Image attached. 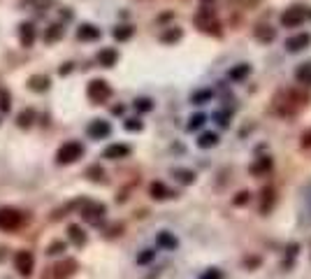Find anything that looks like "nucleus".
Listing matches in <instances>:
<instances>
[{
  "label": "nucleus",
  "instance_id": "f257e3e1",
  "mask_svg": "<svg viewBox=\"0 0 311 279\" xmlns=\"http://www.w3.org/2000/svg\"><path fill=\"white\" fill-rule=\"evenodd\" d=\"M307 102H309V95H307L305 91H298V89L281 91V93L277 95V100H274V112L281 116L298 114Z\"/></svg>",
  "mask_w": 311,
  "mask_h": 279
},
{
  "label": "nucleus",
  "instance_id": "f03ea898",
  "mask_svg": "<svg viewBox=\"0 0 311 279\" xmlns=\"http://www.w3.org/2000/svg\"><path fill=\"white\" fill-rule=\"evenodd\" d=\"M77 261L75 259H63L58 263H54L51 268H47V273L42 275V279H70L77 273Z\"/></svg>",
  "mask_w": 311,
  "mask_h": 279
},
{
  "label": "nucleus",
  "instance_id": "7ed1b4c3",
  "mask_svg": "<svg viewBox=\"0 0 311 279\" xmlns=\"http://www.w3.org/2000/svg\"><path fill=\"white\" fill-rule=\"evenodd\" d=\"M23 221H28V217H23L19 210H14V207H0V231H19Z\"/></svg>",
  "mask_w": 311,
  "mask_h": 279
},
{
  "label": "nucleus",
  "instance_id": "20e7f679",
  "mask_svg": "<svg viewBox=\"0 0 311 279\" xmlns=\"http://www.w3.org/2000/svg\"><path fill=\"white\" fill-rule=\"evenodd\" d=\"M84 156V147H81V142H65L61 147V149L56 151V163L61 165H70L75 163V161H79V158Z\"/></svg>",
  "mask_w": 311,
  "mask_h": 279
},
{
  "label": "nucleus",
  "instance_id": "39448f33",
  "mask_svg": "<svg viewBox=\"0 0 311 279\" xmlns=\"http://www.w3.org/2000/svg\"><path fill=\"white\" fill-rule=\"evenodd\" d=\"M77 207H79V214L86 219L88 224H100L102 217H105V212H107L105 205L93 203V200H81V203H77Z\"/></svg>",
  "mask_w": 311,
  "mask_h": 279
},
{
  "label": "nucleus",
  "instance_id": "423d86ee",
  "mask_svg": "<svg viewBox=\"0 0 311 279\" xmlns=\"http://www.w3.org/2000/svg\"><path fill=\"white\" fill-rule=\"evenodd\" d=\"M86 95H88V100L91 102L100 105V102H107L109 98H112V86H109L105 79H93V82L88 84Z\"/></svg>",
  "mask_w": 311,
  "mask_h": 279
},
{
  "label": "nucleus",
  "instance_id": "0eeeda50",
  "mask_svg": "<svg viewBox=\"0 0 311 279\" xmlns=\"http://www.w3.org/2000/svg\"><path fill=\"white\" fill-rule=\"evenodd\" d=\"M307 19V9L302 5H293L288 7L284 14H281V26L284 28H298L302 26Z\"/></svg>",
  "mask_w": 311,
  "mask_h": 279
},
{
  "label": "nucleus",
  "instance_id": "6e6552de",
  "mask_svg": "<svg viewBox=\"0 0 311 279\" xmlns=\"http://www.w3.org/2000/svg\"><path fill=\"white\" fill-rule=\"evenodd\" d=\"M195 26L202 28L204 33H209V35H221V23H218L216 16L209 9H200L195 14Z\"/></svg>",
  "mask_w": 311,
  "mask_h": 279
},
{
  "label": "nucleus",
  "instance_id": "1a4fd4ad",
  "mask_svg": "<svg viewBox=\"0 0 311 279\" xmlns=\"http://www.w3.org/2000/svg\"><path fill=\"white\" fill-rule=\"evenodd\" d=\"M14 268L21 277H30L33 275V268H35V259L30 252H19L14 256Z\"/></svg>",
  "mask_w": 311,
  "mask_h": 279
},
{
  "label": "nucleus",
  "instance_id": "9d476101",
  "mask_svg": "<svg viewBox=\"0 0 311 279\" xmlns=\"http://www.w3.org/2000/svg\"><path fill=\"white\" fill-rule=\"evenodd\" d=\"M272 168H274V161H272L270 156H260V158H256L253 163H251V175L253 177H267L272 172Z\"/></svg>",
  "mask_w": 311,
  "mask_h": 279
},
{
  "label": "nucleus",
  "instance_id": "9b49d317",
  "mask_svg": "<svg viewBox=\"0 0 311 279\" xmlns=\"http://www.w3.org/2000/svg\"><path fill=\"white\" fill-rule=\"evenodd\" d=\"M86 133H88V137H91V140H105V137L112 133V126H109L107 121H100V119H95V121L88 123Z\"/></svg>",
  "mask_w": 311,
  "mask_h": 279
},
{
  "label": "nucleus",
  "instance_id": "f8f14e48",
  "mask_svg": "<svg viewBox=\"0 0 311 279\" xmlns=\"http://www.w3.org/2000/svg\"><path fill=\"white\" fill-rule=\"evenodd\" d=\"M311 44V35L307 33H298V35H291L288 40H286V49L291 51V54H298L302 49H307Z\"/></svg>",
  "mask_w": 311,
  "mask_h": 279
},
{
  "label": "nucleus",
  "instance_id": "ddd939ff",
  "mask_svg": "<svg viewBox=\"0 0 311 279\" xmlns=\"http://www.w3.org/2000/svg\"><path fill=\"white\" fill-rule=\"evenodd\" d=\"M102 156L109 158V161H119V158L130 156V147H128V144H109Z\"/></svg>",
  "mask_w": 311,
  "mask_h": 279
},
{
  "label": "nucleus",
  "instance_id": "4468645a",
  "mask_svg": "<svg viewBox=\"0 0 311 279\" xmlns=\"http://www.w3.org/2000/svg\"><path fill=\"white\" fill-rule=\"evenodd\" d=\"M274 203H277V193H274V189H272V186H265L263 193H260V212H263V214H270V210L274 207Z\"/></svg>",
  "mask_w": 311,
  "mask_h": 279
},
{
  "label": "nucleus",
  "instance_id": "2eb2a0df",
  "mask_svg": "<svg viewBox=\"0 0 311 279\" xmlns=\"http://www.w3.org/2000/svg\"><path fill=\"white\" fill-rule=\"evenodd\" d=\"M19 40H21L23 47H33V42H35L33 23H21V26H19Z\"/></svg>",
  "mask_w": 311,
  "mask_h": 279
},
{
  "label": "nucleus",
  "instance_id": "dca6fc26",
  "mask_svg": "<svg viewBox=\"0 0 311 279\" xmlns=\"http://www.w3.org/2000/svg\"><path fill=\"white\" fill-rule=\"evenodd\" d=\"M253 35H256V40H260V42H272L277 37V30L272 26H267V23H260V26L253 28Z\"/></svg>",
  "mask_w": 311,
  "mask_h": 279
},
{
  "label": "nucleus",
  "instance_id": "f3484780",
  "mask_svg": "<svg viewBox=\"0 0 311 279\" xmlns=\"http://www.w3.org/2000/svg\"><path fill=\"white\" fill-rule=\"evenodd\" d=\"M77 37L79 40H98L100 37V28H95L93 23H81L79 30H77Z\"/></svg>",
  "mask_w": 311,
  "mask_h": 279
},
{
  "label": "nucleus",
  "instance_id": "a211bd4d",
  "mask_svg": "<svg viewBox=\"0 0 311 279\" xmlns=\"http://www.w3.org/2000/svg\"><path fill=\"white\" fill-rule=\"evenodd\" d=\"M49 84H51V79H49L47 75H33L30 79H28V86H30V91H35V93H42V91L49 89Z\"/></svg>",
  "mask_w": 311,
  "mask_h": 279
},
{
  "label": "nucleus",
  "instance_id": "6ab92c4d",
  "mask_svg": "<svg viewBox=\"0 0 311 279\" xmlns=\"http://www.w3.org/2000/svg\"><path fill=\"white\" fill-rule=\"evenodd\" d=\"M116 61H119V54H116V49H102L100 54H98V63H100L102 68H112V65H116Z\"/></svg>",
  "mask_w": 311,
  "mask_h": 279
},
{
  "label": "nucleus",
  "instance_id": "aec40b11",
  "mask_svg": "<svg viewBox=\"0 0 311 279\" xmlns=\"http://www.w3.org/2000/svg\"><path fill=\"white\" fill-rule=\"evenodd\" d=\"M149 193H151V198H156V200H167V198L174 196L162 182H154V184L149 186Z\"/></svg>",
  "mask_w": 311,
  "mask_h": 279
},
{
  "label": "nucleus",
  "instance_id": "412c9836",
  "mask_svg": "<svg viewBox=\"0 0 311 279\" xmlns=\"http://www.w3.org/2000/svg\"><path fill=\"white\" fill-rule=\"evenodd\" d=\"M295 79H298L302 86H311V63H302L295 70Z\"/></svg>",
  "mask_w": 311,
  "mask_h": 279
},
{
  "label": "nucleus",
  "instance_id": "4be33fe9",
  "mask_svg": "<svg viewBox=\"0 0 311 279\" xmlns=\"http://www.w3.org/2000/svg\"><path fill=\"white\" fill-rule=\"evenodd\" d=\"M156 242H158V247H162V249H176V238L172 235V233H167V231H162V233H158V238H156Z\"/></svg>",
  "mask_w": 311,
  "mask_h": 279
},
{
  "label": "nucleus",
  "instance_id": "5701e85b",
  "mask_svg": "<svg viewBox=\"0 0 311 279\" xmlns=\"http://www.w3.org/2000/svg\"><path fill=\"white\" fill-rule=\"evenodd\" d=\"M251 72V68L246 65V63H239V65H235V68L228 72V77H230L232 82H242V79H246Z\"/></svg>",
  "mask_w": 311,
  "mask_h": 279
},
{
  "label": "nucleus",
  "instance_id": "b1692460",
  "mask_svg": "<svg viewBox=\"0 0 311 279\" xmlns=\"http://www.w3.org/2000/svg\"><path fill=\"white\" fill-rule=\"evenodd\" d=\"M216 144H218L216 133H202V135L197 137V147H200V149H211V147H216Z\"/></svg>",
  "mask_w": 311,
  "mask_h": 279
},
{
  "label": "nucleus",
  "instance_id": "393cba45",
  "mask_svg": "<svg viewBox=\"0 0 311 279\" xmlns=\"http://www.w3.org/2000/svg\"><path fill=\"white\" fill-rule=\"evenodd\" d=\"M172 175H174V177L179 179L181 184H193V182H195V172H193V170H183V168H174V170H172Z\"/></svg>",
  "mask_w": 311,
  "mask_h": 279
},
{
  "label": "nucleus",
  "instance_id": "a878e982",
  "mask_svg": "<svg viewBox=\"0 0 311 279\" xmlns=\"http://www.w3.org/2000/svg\"><path fill=\"white\" fill-rule=\"evenodd\" d=\"M68 235H70V240H72L77 247H81L84 242H86V233L81 231L79 226H70V228H68Z\"/></svg>",
  "mask_w": 311,
  "mask_h": 279
},
{
  "label": "nucleus",
  "instance_id": "bb28decb",
  "mask_svg": "<svg viewBox=\"0 0 311 279\" xmlns=\"http://www.w3.org/2000/svg\"><path fill=\"white\" fill-rule=\"evenodd\" d=\"M86 177L91 179V182H102V179H105V170H102L100 165H91L86 170Z\"/></svg>",
  "mask_w": 311,
  "mask_h": 279
},
{
  "label": "nucleus",
  "instance_id": "cd10ccee",
  "mask_svg": "<svg viewBox=\"0 0 311 279\" xmlns=\"http://www.w3.org/2000/svg\"><path fill=\"white\" fill-rule=\"evenodd\" d=\"M162 42H176L181 40V28H169V30H165V33L160 35Z\"/></svg>",
  "mask_w": 311,
  "mask_h": 279
},
{
  "label": "nucleus",
  "instance_id": "c85d7f7f",
  "mask_svg": "<svg viewBox=\"0 0 311 279\" xmlns=\"http://www.w3.org/2000/svg\"><path fill=\"white\" fill-rule=\"evenodd\" d=\"M9 107H12V95L7 89H0V112H7Z\"/></svg>",
  "mask_w": 311,
  "mask_h": 279
},
{
  "label": "nucleus",
  "instance_id": "c756f323",
  "mask_svg": "<svg viewBox=\"0 0 311 279\" xmlns=\"http://www.w3.org/2000/svg\"><path fill=\"white\" fill-rule=\"evenodd\" d=\"M33 109H26V112H21L19 116H16V123H19L21 128H26V126H30L33 123Z\"/></svg>",
  "mask_w": 311,
  "mask_h": 279
},
{
  "label": "nucleus",
  "instance_id": "7c9ffc66",
  "mask_svg": "<svg viewBox=\"0 0 311 279\" xmlns=\"http://www.w3.org/2000/svg\"><path fill=\"white\" fill-rule=\"evenodd\" d=\"M130 35H133V28H130V26H119V28H114V37H116L119 42L128 40Z\"/></svg>",
  "mask_w": 311,
  "mask_h": 279
},
{
  "label": "nucleus",
  "instance_id": "2f4dec72",
  "mask_svg": "<svg viewBox=\"0 0 311 279\" xmlns=\"http://www.w3.org/2000/svg\"><path fill=\"white\" fill-rule=\"evenodd\" d=\"M190 100L195 102V105H204V102H209L211 100V91H197V93H193V98Z\"/></svg>",
  "mask_w": 311,
  "mask_h": 279
},
{
  "label": "nucleus",
  "instance_id": "473e14b6",
  "mask_svg": "<svg viewBox=\"0 0 311 279\" xmlns=\"http://www.w3.org/2000/svg\"><path fill=\"white\" fill-rule=\"evenodd\" d=\"M204 121H207V116L204 114H195V116H190V121H188V130H197V128H202Z\"/></svg>",
  "mask_w": 311,
  "mask_h": 279
},
{
  "label": "nucleus",
  "instance_id": "72a5a7b5",
  "mask_svg": "<svg viewBox=\"0 0 311 279\" xmlns=\"http://www.w3.org/2000/svg\"><path fill=\"white\" fill-rule=\"evenodd\" d=\"M135 107L140 109V112H149V109L154 107V102H151L149 98H140V100H135Z\"/></svg>",
  "mask_w": 311,
  "mask_h": 279
},
{
  "label": "nucleus",
  "instance_id": "f704fd0d",
  "mask_svg": "<svg viewBox=\"0 0 311 279\" xmlns=\"http://www.w3.org/2000/svg\"><path fill=\"white\" fill-rule=\"evenodd\" d=\"M126 130H142V121L140 119H126Z\"/></svg>",
  "mask_w": 311,
  "mask_h": 279
},
{
  "label": "nucleus",
  "instance_id": "c9c22d12",
  "mask_svg": "<svg viewBox=\"0 0 311 279\" xmlns=\"http://www.w3.org/2000/svg\"><path fill=\"white\" fill-rule=\"evenodd\" d=\"M61 252H65V242H61V240H58V242H51L47 249V254H61Z\"/></svg>",
  "mask_w": 311,
  "mask_h": 279
},
{
  "label": "nucleus",
  "instance_id": "e433bc0d",
  "mask_svg": "<svg viewBox=\"0 0 311 279\" xmlns=\"http://www.w3.org/2000/svg\"><path fill=\"white\" fill-rule=\"evenodd\" d=\"M61 30H63L61 26H51V28H49V33H47V42H54L56 37L61 35Z\"/></svg>",
  "mask_w": 311,
  "mask_h": 279
},
{
  "label": "nucleus",
  "instance_id": "4c0bfd02",
  "mask_svg": "<svg viewBox=\"0 0 311 279\" xmlns=\"http://www.w3.org/2000/svg\"><path fill=\"white\" fill-rule=\"evenodd\" d=\"M246 203H249V193H246V191H242V193H237L235 205H246Z\"/></svg>",
  "mask_w": 311,
  "mask_h": 279
},
{
  "label": "nucleus",
  "instance_id": "58836bf2",
  "mask_svg": "<svg viewBox=\"0 0 311 279\" xmlns=\"http://www.w3.org/2000/svg\"><path fill=\"white\" fill-rule=\"evenodd\" d=\"M151 259H154V252H151V249H147L144 254H140V259H137V263H149Z\"/></svg>",
  "mask_w": 311,
  "mask_h": 279
},
{
  "label": "nucleus",
  "instance_id": "ea45409f",
  "mask_svg": "<svg viewBox=\"0 0 311 279\" xmlns=\"http://www.w3.org/2000/svg\"><path fill=\"white\" fill-rule=\"evenodd\" d=\"M121 231H123V226H109L107 235L109 238H116V235H121Z\"/></svg>",
  "mask_w": 311,
  "mask_h": 279
},
{
  "label": "nucleus",
  "instance_id": "a19ab883",
  "mask_svg": "<svg viewBox=\"0 0 311 279\" xmlns=\"http://www.w3.org/2000/svg\"><path fill=\"white\" fill-rule=\"evenodd\" d=\"M202 279H221V273L218 270H209V273H204Z\"/></svg>",
  "mask_w": 311,
  "mask_h": 279
},
{
  "label": "nucleus",
  "instance_id": "79ce46f5",
  "mask_svg": "<svg viewBox=\"0 0 311 279\" xmlns=\"http://www.w3.org/2000/svg\"><path fill=\"white\" fill-rule=\"evenodd\" d=\"M302 147H311V128L302 135Z\"/></svg>",
  "mask_w": 311,
  "mask_h": 279
},
{
  "label": "nucleus",
  "instance_id": "37998d69",
  "mask_svg": "<svg viewBox=\"0 0 311 279\" xmlns=\"http://www.w3.org/2000/svg\"><path fill=\"white\" fill-rule=\"evenodd\" d=\"M216 119H218V123H221V126H228V114H225V112H218Z\"/></svg>",
  "mask_w": 311,
  "mask_h": 279
},
{
  "label": "nucleus",
  "instance_id": "c03bdc74",
  "mask_svg": "<svg viewBox=\"0 0 311 279\" xmlns=\"http://www.w3.org/2000/svg\"><path fill=\"white\" fill-rule=\"evenodd\" d=\"M307 16H309V19H311V9H309V12H307Z\"/></svg>",
  "mask_w": 311,
  "mask_h": 279
}]
</instances>
